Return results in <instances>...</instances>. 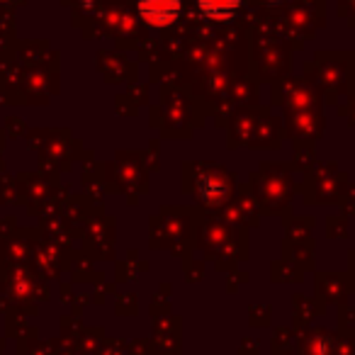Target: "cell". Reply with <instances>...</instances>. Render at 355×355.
<instances>
[{
	"mask_svg": "<svg viewBox=\"0 0 355 355\" xmlns=\"http://www.w3.org/2000/svg\"><path fill=\"white\" fill-rule=\"evenodd\" d=\"M200 193H202L205 200H209V202H217V200L224 198V185L219 183V180H214V178H205L202 183H200Z\"/></svg>",
	"mask_w": 355,
	"mask_h": 355,
	"instance_id": "3",
	"label": "cell"
},
{
	"mask_svg": "<svg viewBox=\"0 0 355 355\" xmlns=\"http://www.w3.org/2000/svg\"><path fill=\"white\" fill-rule=\"evenodd\" d=\"M180 0H139V15L151 27H171L180 17Z\"/></svg>",
	"mask_w": 355,
	"mask_h": 355,
	"instance_id": "1",
	"label": "cell"
},
{
	"mask_svg": "<svg viewBox=\"0 0 355 355\" xmlns=\"http://www.w3.org/2000/svg\"><path fill=\"white\" fill-rule=\"evenodd\" d=\"M243 0H198V8L205 17L209 20H219L227 22L241 10Z\"/></svg>",
	"mask_w": 355,
	"mask_h": 355,
	"instance_id": "2",
	"label": "cell"
}]
</instances>
